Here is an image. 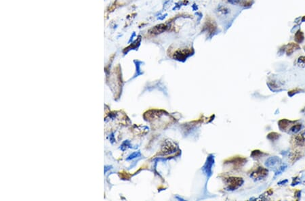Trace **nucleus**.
I'll list each match as a JSON object with an SVG mask.
<instances>
[{
  "instance_id": "nucleus-2",
  "label": "nucleus",
  "mask_w": 305,
  "mask_h": 201,
  "mask_svg": "<svg viewBox=\"0 0 305 201\" xmlns=\"http://www.w3.org/2000/svg\"><path fill=\"white\" fill-rule=\"evenodd\" d=\"M244 184V180L241 177H229L227 180V190H235Z\"/></svg>"
},
{
  "instance_id": "nucleus-17",
  "label": "nucleus",
  "mask_w": 305,
  "mask_h": 201,
  "mask_svg": "<svg viewBox=\"0 0 305 201\" xmlns=\"http://www.w3.org/2000/svg\"><path fill=\"white\" fill-rule=\"evenodd\" d=\"M110 140L111 141V142L113 143L115 141V139H114V135H113V133H112L111 135H110Z\"/></svg>"
},
{
  "instance_id": "nucleus-4",
  "label": "nucleus",
  "mask_w": 305,
  "mask_h": 201,
  "mask_svg": "<svg viewBox=\"0 0 305 201\" xmlns=\"http://www.w3.org/2000/svg\"><path fill=\"white\" fill-rule=\"evenodd\" d=\"M281 163V159L279 158L277 156H271L269 158L267 159V161H265V166L268 168H271V167H274L276 166L277 165L280 164Z\"/></svg>"
},
{
  "instance_id": "nucleus-19",
  "label": "nucleus",
  "mask_w": 305,
  "mask_h": 201,
  "mask_svg": "<svg viewBox=\"0 0 305 201\" xmlns=\"http://www.w3.org/2000/svg\"><path fill=\"white\" fill-rule=\"evenodd\" d=\"M302 21H305V16L302 18Z\"/></svg>"
},
{
  "instance_id": "nucleus-11",
  "label": "nucleus",
  "mask_w": 305,
  "mask_h": 201,
  "mask_svg": "<svg viewBox=\"0 0 305 201\" xmlns=\"http://www.w3.org/2000/svg\"><path fill=\"white\" fill-rule=\"evenodd\" d=\"M301 128L302 125L301 124H297L296 125H294L293 127L290 129V131L293 133H298V131H300V130H301Z\"/></svg>"
},
{
  "instance_id": "nucleus-7",
  "label": "nucleus",
  "mask_w": 305,
  "mask_h": 201,
  "mask_svg": "<svg viewBox=\"0 0 305 201\" xmlns=\"http://www.w3.org/2000/svg\"><path fill=\"white\" fill-rule=\"evenodd\" d=\"M304 39V33H302L301 31L298 30L295 34V41L298 43H301L303 42Z\"/></svg>"
},
{
  "instance_id": "nucleus-5",
  "label": "nucleus",
  "mask_w": 305,
  "mask_h": 201,
  "mask_svg": "<svg viewBox=\"0 0 305 201\" xmlns=\"http://www.w3.org/2000/svg\"><path fill=\"white\" fill-rule=\"evenodd\" d=\"M166 29H167L166 25L164 24H160L159 25L155 26V27H154L153 28H152L151 29H150L149 33H151L152 35H158L165 31Z\"/></svg>"
},
{
  "instance_id": "nucleus-18",
  "label": "nucleus",
  "mask_w": 305,
  "mask_h": 201,
  "mask_svg": "<svg viewBox=\"0 0 305 201\" xmlns=\"http://www.w3.org/2000/svg\"><path fill=\"white\" fill-rule=\"evenodd\" d=\"M176 198H177V199H178V200H185L184 199H182V198H179V197H176Z\"/></svg>"
},
{
  "instance_id": "nucleus-9",
  "label": "nucleus",
  "mask_w": 305,
  "mask_h": 201,
  "mask_svg": "<svg viewBox=\"0 0 305 201\" xmlns=\"http://www.w3.org/2000/svg\"><path fill=\"white\" fill-rule=\"evenodd\" d=\"M128 148H133V147L130 145V141H128V140H126V141H123L122 144H121V147H120V149H121V150H122V151H124V150H126V149H127Z\"/></svg>"
},
{
  "instance_id": "nucleus-14",
  "label": "nucleus",
  "mask_w": 305,
  "mask_h": 201,
  "mask_svg": "<svg viewBox=\"0 0 305 201\" xmlns=\"http://www.w3.org/2000/svg\"><path fill=\"white\" fill-rule=\"evenodd\" d=\"M243 0H229V3L231 4H239L241 3Z\"/></svg>"
},
{
  "instance_id": "nucleus-13",
  "label": "nucleus",
  "mask_w": 305,
  "mask_h": 201,
  "mask_svg": "<svg viewBox=\"0 0 305 201\" xmlns=\"http://www.w3.org/2000/svg\"><path fill=\"white\" fill-rule=\"evenodd\" d=\"M297 63H298L299 66L305 67V56L299 57L298 60H297Z\"/></svg>"
},
{
  "instance_id": "nucleus-8",
  "label": "nucleus",
  "mask_w": 305,
  "mask_h": 201,
  "mask_svg": "<svg viewBox=\"0 0 305 201\" xmlns=\"http://www.w3.org/2000/svg\"><path fill=\"white\" fill-rule=\"evenodd\" d=\"M287 167H288V166H287V165H286V164H283L281 166H280L278 168L277 171L275 172V177H277V176H280V175H281L287 169Z\"/></svg>"
},
{
  "instance_id": "nucleus-1",
  "label": "nucleus",
  "mask_w": 305,
  "mask_h": 201,
  "mask_svg": "<svg viewBox=\"0 0 305 201\" xmlns=\"http://www.w3.org/2000/svg\"><path fill=\"white\" fill-rule=\"evenodd\" d=\"M214 164V156L213 154H210L206 159V161L202 167V171L209 178L212 175V167Z\"/></svg>"
},
{
  "instance_id": "nucleus-12",
  "label": "nucleus",
  "mask_w": 305,
  "mask_h": 201,
  "mask_svg": "<svg viewBox=\"0 0 305 201\" xmlns=\"http://www.w3.org/2000/svg\"><path fill=\"white\" fill-rule=\"evenodd\" d=\"M280 134L277 133H271L268 135V138L269 139V140H277V139L280 138Z\"/></svg>"
},
{
  "instance_id": "nucleus-15",
  "label": "nucleus",
  "mask_w": 305,
  "mask_h": 201,
  "mask_svg": "<svg viewBox=\"0 0 305 201\" xmlns=\"http://www.w3.org/2000/svg\"><path fill=\"white\" fill-rule=\"evenodd\" d=\"M288 179H285V180H284V181L283 180V181H281V182H279L278 184L279 185H283V184H286V183H288Z\"/></svg>"
},
{
  "instance_id": "nucleus-16",
  "label": "nucleus",
  "mask_w": 305,
  "mask_h": 201,
  "mask_svg": "<svg viewBox=\"0 0 305 201\" xmlns=\"http://www.w3.org/2000/svg\"><path fill=\"white\" fill-rule=\"evenodd\" d=\"M112 168L111 166H105V173H107V171H108V170H109Z\"/></svg>"
},
{
  "instance_id": "nucleus-6",
  "label": "nucleus",
  "mask_w": 305,
  "mask_h": 201,
  "mask_svg": "<svg viewBox=\"0 0 305 201\" xmlns=\"http://www.w3.org/2000/svg\"><path fill=\"white\" fill-rule=\"evenodd\" d=\"M299 49H300L299 45L298 44H296V43H289V44L287 45L286 48L287 55L290 56L291 54H292L294 51H296V50H299Z\"/></svg>"
},
{
  "instance_id": "nucleus-3",
  "label": "nucleus",
  "mask_w": 305,
  "mask_h": 201,
  "mask_svg": "<svg viewBox=\"0 0 305 201\" xmlns=\"http://www.w3.org/2000/svg\"><path fill=\"white\" fill-rule=\"evenodd\" d=\"M268 175V170L266 169L263 167H258V169L256 170L255 171L252 172L250 174V177L255 180H260L265 178Z\"/></svg>"
},
{
  "instance_id": "nucleus-10",
  "label": "nucleus",
  "mask_w": 305,
  "mask_h": 201,
  "mask_svg": "<svg viewBox=\"0 0 305 201\" xmlns=\"http://www.w3.org/2000/svg\"><path fill=\"white\" fill-rule=\"evenodd\" d=\"M141 156V153L140 151L135 152V153L131 154L129 156L127 159H126V160H127V161H129V160H132V159H134L135 158H138V157H140Z\"/></svg>"
}]
</instances>
